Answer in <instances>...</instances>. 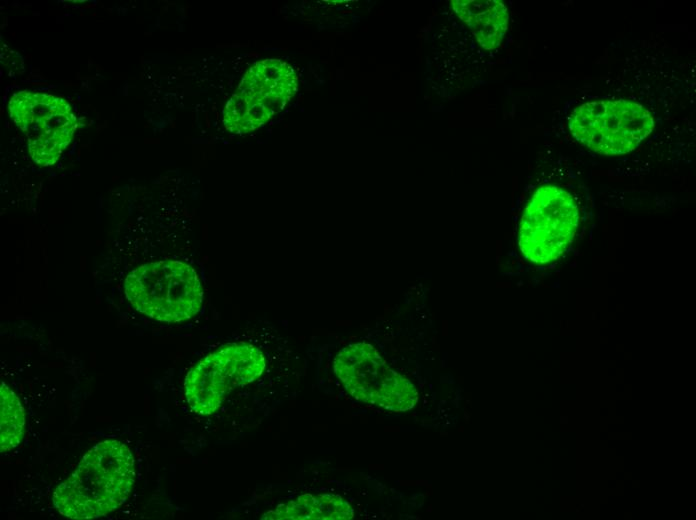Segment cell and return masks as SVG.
<instances>
[{
  "label": "cell",
  "mask_w": 696,
  "mask_h": 520,
  "mask_svg": "<svg viewBox=\"0 0 696 520\" xmlns=\"http://www.w3.org/2000/svg\"><path fill=\"white\" fill-rule=\"evenodd\" d=\"M135 459L118 440L97 443L55 489L53 505L63 516L93 519L120 507L135 483Z\"/></svg>",
  "instance_id": "cell-1"
},
{
  "label": "cell",
  "mask_w": 696,
  "mask_h": 520,
  "mask_svg": "<svg viewBox=\"0 0 696 520\" xmlns=\"http://www.w3.org/2000/svg\"><path fill=\"white\" fill-rule=\"evenodd\" d=\"M126 298L140 313L160 322L177 323L201 309L203 288L196 271L177 260L143 264L125 278Z\"/></svg>",
  "instance_id": "cell-2"
},
{
  "label": "cell",
  "mask_w": 696,
  "mask_h": 520,
  "mask_svg": "<svg viewBox=\"0 0 696 520\" xmlns=\"http://www.w3.org/2000/svg\"><path fill=\"white\" fill-rule=\"evenodd\" d=\"M579 225V210L572 195L556 185L538 188L522 214L518 247L536 265L557 260L572 243Z\"/></svg>",
  "instance_id": "cell-3"
},
{
  "label": "cell",
  "mask_w": 696,
  "mask_h": 520,
  "mask_svg": "<svg viewBox=\"0 0 696 520\" xmlns=\"http://www.w3.org/2000/svg\"><path fill=\"white\" fill-rule=\"evenodd\" d=\"M333 370L354 399L394 412L412 409L418 391L406 377L393 370L369 343L356 342L342 348Z\"/></svg>",
  "instance_id": "cell-4"
},
{
  "label": "cell",
  "mask_w": 696,
  "mask_h": 520,
  "mask_svg": "<svg viewBox=\"0 0 696 520\" xmlns=\"http://www.w3.org/2000/svg\"><path fill=\"white\" fill-rule=\"evenodd\" d=\"M266 366L262 351L239 342L223 345L187 373L184 393L190 409L200 415L217 411L230 392L259 378Z\"/></svg>",
  "instance_id": "cell-5"
},
{
  "label": "cell",
  "mask_w": 696,
  "mask_h": 520,
  "mask_svg": "<svg viewBox=\"0 0 696 520\" xmlns=\"http://www.w3.org/2000/svg\"><path fill=\"white\" fill-rule=\"evenodd\" d=\"M654 119L642 105L624 99L586 102L569 118L572 136L606 156L634 150L653 130Z\"/></svg>",
  "instance_id": "cell-6"
},
{
  "label": "cell",
  "mask_w": 696,
  "mask_h": 520,
  "mask_svg": "<svg viewBox=\"0 0 696 520\" xmlns=\"http://www.w3.org/2000/svg\"><path fill=\"white\" fill-rule=\"evenodd\" d=\"M297 91V76L280 59L253 64L223 110L225 128L236 134L249 133L280 113Z\"/></svg>",
  "instance_id": "cell-7"
},
{
  "label": "cell",
  "mask_w": 696,
  "mask_h": 520,
  "mask_svg": "<svg viewBox=\"0 0 696 520\" xmlns=\"http://www.w3.org/2000/svg\"><path fill=\"white\" fill-rule=\"evenodd\" d=\"M8 110L15 125L26 135L29 154L39 166L57 162L78 126L70 104L48 93L17 92L11 97Z\"/></svg>",
  "instance_id": "cell-8"
},
{
  "label": "cell",
  "mask_w": 696,
  "mask_h": 520,
  "mask_svg": "<svg viewBox=\"0 0 696 520\" xmlns=\"http://www.w3.org/2000/svg\"><path fill=\"white\" fill-rule=\"evenodd\" d=\"M455 14L485 50L500 46L508 28V10L499 0H452Z\"/></svg>",
  "instance_id": "cell-9"
},
{
  "label": "cell",
  "mask_w": 696,
  "mask_h": 520,
  "mask_svg": "<svg viewBox=\"0 0 696 520\" xmlns=\"http://www.w3.org/2000/svg\"><path fill=\"white\" fill-rule=\"evenodd\" d=\"M351 505L336 494H303L264 513V520H349Z\"/></svg>",
  "instance_id": "cell-10"
},
{
  "label": "cell",
  "mask_w": 696,
  "mask_h": 520,
  "mask_svg": "<svg viewBox=\"0 0 696 520\" xmlns=\"http://www.w3.org/2000/svg\"><path fill=\"white\" fill-rule=\"evenodd\" d=\"M25 414L17 395L5 383L0 387V449L17 447L24 435Z\"/></svg>",
  "instance_id": "cell-11"
}]
</instances>
